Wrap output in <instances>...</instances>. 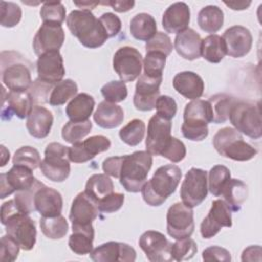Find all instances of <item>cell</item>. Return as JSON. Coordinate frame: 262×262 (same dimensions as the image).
<instances>
[{
    "label": "cell",
    "instance_id": "1",
    "mask_svg": "<svg viewBox=\"0 0 262 262\" xmlns=\"http://www.w3.org/2000/svg\"><path fill=\"white\" fill-rule=\"evenodd\" d=\"M181 169L173 164L161 166L152 177L141 188L144 202L152 207H158L176 190L181 180Z\"/></svg>",
    "mask_w": 262,
    "mask_h": 262
},
{
    "label": "cell",
    "instance_id": "2",
    "mask_svg": "<svg viewBox=\"0 0 262 262\" xmlns=\"http://www.w3.org/2000/svg\"><path fill=\"white\" fill-rule=\"evenodd\" d=\"M67 26L73 36L87 48H98L104 44L108 36L99 19L90 10L76 9L67 16Z\"/></svg>",
    "mask_w": 262,
    "mask_h": 262
},
{
    "label": "cell",
    "instance_id": "3",
    "mask_svg": "<svg viewBox=\"0 0 262 262\" xmlns=\"http://www.w3.org/2000/svg\"><path fill=\"white\" fill-rule=\"evenodd\" d=\"M152 165V156L147 150H137L131 155L121 156L119 179L121 185L129 192H138L146 182Z\"/></svg>",
    "mask_w": 262,
    "mask_h": 262
},
{
    "label": "cell",
    "instance_id": "4",
    "mask_svg": "<svg viewBox=\"0 0 262 262\" xmlns=\"http://www.w3.org/2000/svg\"><path fill=\"white\" fill-rule=\"evenodd\" d=\"M1 79L10 91H26L32 84L31 62L15 51L1 52Z\"/></svg>",
    "mask_w": 262,
    "mask_h": 262
},
{
    "label": "cell",
    "instance_id": "5",
    "mask_svg": "<svg viewBox=\"0 0 262 262\" xmlns=\"http://www.w3.org/2000/svg\"><path fill=\"white\" fill-rule=\"evenodd\" d=\"M213 122V112L208 100L194 99L185 105L182 135L191 141H202L208 134V124Z\"/></svg>",
    "mask_w": 262,
    "mask_h": 262
},
{
    "label": "cell",
    "instance_id": "6",
    "mask_svg": "<svg viewBox=\"0 0 262 262\" xmlns=\"http://www.w3.org/2000/svg\"><path fill=\"white\" fill-rule=\"evenodd\" d=\"M230 123L239 133L253 139L262 136V121L260 102L236 99L233 103L229 117Z\"/></svg>",
    "mask_w": 262,
    "mask_h": 262
},
{
    "label": "cell",
    "instance_id": "7",
    "mask_svg": "<svg viewBox=\"0 0 262 262\" xmlns=\"http://www.w3.org/2000/svg\"><path fill=\"white\" fill-rule=\"evenodd\" d=\"M213 145L219 155L233 161H249L257 155V149L246 142L237 130L230 127H224L216 132Z\"/></svg>",
    "mask_w": 262,
    "mask_h": 262
},
{
    "label": "cell",
    "instance_id": "8",
    "mask_svg": "<svg viewBox=\"0 0 262 262\" xmlns=\"http://www.w3.org/2000/svg\"><path fill=\"white\" fill-rule=\"evenodd\" d=\"M69 147L59 142L49 143L44 151V159L40 163L41 172L53 182L64 181L71 172L68 157Z\"/></svg>",
    "mask_w": 262,
    "mask_h": 262
},
{
    "label": "cell",
    "instance_id": "9",
    "mask_svg": "<svg viewBox=\"0 0 262 262\" xmlns=\"http://www.w3.org/2000/svg\"><path fill=\"white\" fill-rule=\"evenodd\" d=\"M30 214L17 211L1 222L7 234L12 236L24 251H30L36 244V224Z\"/></svg>",
    "mask_w": 262,
    "mask_h": 262
},
{
    "label": "cell",
    "instance_id": "10",
    "mask_svg": "<svg viewBox=\"0 0 262 262\" xmlns=\"http://www.w3.org/2000/svg\"><path fill=\"white\" fill-rule=\"evenodd\" d=\"M207 171L199 168H191L181 184L180 196L182 203L190 208L201 205L208 194Z\"/></svg>",
    "mask_w": 262,
    "mask_h": 262
},
{
    "label": "cell",
    "instance_id": "11",
    "mask_svg": "<svg viewBox=\"0 0 262 262\" xmlns=\"http://www.w3.org/2000/svg\"><path fill=\"white\" fill-rule=\"evenodd\" d=\"M167 232L175 238L181 239L189 237L194 230L192 208L185 206L183 203L173 204L167 212Z\"/></svg>",
    "mask_w": 262,
    "mask_h": 262
},
{
    "label": "cell",
    "instance_id": "12",
    "mask_svg": "<svg viewBox=\"0 0 262 262\" xmlns=\"http://www.w3.org/2000/svg\"><path fill=\"white\" fill-rule=\"evenodd\" d=\"M141 53L131 46L119 48L113 57V68L123 82H132L141 75Z\"/></svg>",
    "mask_w": 262,
    "mask_h": 262
},
{
    "label": "cell",
    "instance_id": "13",
    "mask_svg": "<svg viewBox=\"0 0 262 262\" xmlns=\"http://www.w3.org/2000/svg\"><path fill=\"white\" fill-rule=\"evenodd\" d=\"M138 244L150 262H169L173 260L171 255L172 244L162 232L147 230L141 234Z\"/></svg>",
    "mask_w": 262,
    "mask_h": 262
},
{
    "label": "cell",
    "instance_id": "14",
    "mask_svg": "<svg viewBox=\"0 0 262 262\" xmlns=\"http://www.w3.org/2000/svg\"><path fill=\"white\" fill-rule=\"evenodd\" d=\"M231 210L224 200H215L208 215L201 223V234L204 238L215 236L222 227H231Z\"/></svg>",
    "mask_w": 262,
    "mask_h": 262
},
{
    "label": "cell",
    "instance_id": "15",
    "mask_svg": "<svg viewBox=\"0 0 262 262\" xmlns=\"http://www.w3.org/2000/svg\"><path fill=\"white\" fill-rule=\"evenodd\" d=\"M172 123L159 115H154L148 122L147 136L145 139L146 150L154 156H161L171 139Z\"/></svg>",
    "mask_w": 262,
    "mask_h": 262
},
{
    "label": "cell",
    "instance_id": "16",
    "mask_svg": "<svg viewBox=\"0 0 262 262\" xmlns=\"http://www.w3.org/2000/svg\"><path fill=\"white\" fill-rule=\"evenodd\" d=\"M163 77L150 78L142 74L138 77L133 96V104L136 110L149 112L156 108V102L160 96V85Z\"/></svg>",
    "mask_w": 262,
    "mask_h": 262
},
{
    "label": "cell",
    "instance_id": "17",
    "mask_svg": "<svg viewBox=\"0 0 262 262\" xmlns=\"http://www.w3.org/2000/svg\"><path fill=\"white\" fill-rule=\"evenodd\" d=\"M36 181L33 175V170L19 165L13 167L7 172L0 175V198L4 199L14 191L31 188Z\"/></svg>",
    "mask_w": 262,
    "mask_h": 262
},
{
    "label": "cell",
    "instance_id": "18",
    "mask_svg": "<svg viewBox=\"0 0 262 262\" xmlns=\"http://www.w3.org/2000/svg\"><path fill=\"white\" fill-rule=\"evenodd\" d=\"M2 94V120H10L12 116H16L19 119L28 118L34 103L28 91H9L5 93L3 87Z\"/></svg>",
    "mask_w": 262,
    "mask_h": 262
},
{
    "label": "cell",
    "instance_id": "19",
    "mask_svg": "<svg viewBox=\"0 0 262 262\" xmlns=\"http://www.w3.org/2000/svg\"><path fill=\"white\" fill-rule=\"evenodd\" d=\"M63 41L64 31L61 25L43 23L34 37L33 49L35 53L40 56L48 51L59 50Z\"/></svg>",
    "mask_w": 262,
    "mask_h": 262
},
{
    "label": "cell",
    "instance_id": "20",
    "mask_svg": "<svg viewBox=\"0 0 262 262\" xmlns=\"http://www.w3.org/2000/svg\"><path fill=\"white\" fill-rule=\"evenodd\" d=\"M111 147V140L104 135H93L84 141L77 142L69 147V160L73 163H85L92 160L97 154Z\"/></svg>",
    "mask_w": 262,
    "mask_h": 262
},
{
    "label": "cell",
    "instance_id": "21",
    "mask_svg": "<svg viewBox=\"0 0 262 262\" xmlns=\"http://www.w3.org/2000/svg\"><path fill=\"white\" fill-rule=\"evenodd\" d=\"M36 66L38 79L52 85L60 82L66 74L63 59L59 50L48 51L41 54Z\"/></svg>",
    "mask_w": 262,
    "mask_h": 262
},
{
    "label": "cell",
    "instance_id": "22",
    "mask_svg": "<svg viewBox=\"0 0 262 262\" xmlns=\"http://www.w3.org/2000/svg\"><path fill=\"white\" fill-rule=\"evenodd\" d=\"M226 46V54L239 58L247 55L253 44V37L249 29L243 26H232L228 28L222 36Z\"/></svg>",
    "mask_w": 262,
    "mask_h": 262
},
{
    "label": "cell",
    "instance_id": "23",
    "mask_svg": "<svg viewBox=\"0 0 262 262\" xmlns=\"http://www.w3.org/2000/svg\"><path fill=\"white\" fill-rule=\"evenodd\" d=\"M90 258L95 262H133L136 259V252L128 244L107 242L92 250Z\"/></svg>",
    "mask_w": 262,
    "mask_h": 262
},
{
    "label": "cell",
    "instance_id": "24",
    "mask_svg": "<svg viewBox=\"0 0 262 262\" xmlns=\"http://www.w3.org/2000/svg\"><path fill=\"white\" fill-rule=\"evenodd\" d=\"M98 214L97 204L83 191L78 193L72 203L70 220L72 221V225H90L97 218Z\"/></svg>",
    "mask_w": 262,
    "mask_h": 262
},
{
    "label": "cell",
    "instance_id": "25",
    "mask_svg": "<svg viewBox=\"0 0 262 262\" xmlns=\"http://www.w3.org/2000/svg\"><path fill=\"white\" fill-rule=\"evenodd\" d=\"M62 196L59 191L48 187L45 184L41 186L35 193L34 206L35 210L43 217H54L61 214Z\"/></svg>",
    "mask_w": 262,
    "mask_h": 262
},
{
    "label": "cell",
    "instance_id": "26",
    "mask_svg": "<svg viewBox=\"0 0 262 262\" xmlns=\"http://www.w3.org/2000/svg\"><path fill=\"white\" fill-rule=\"evenodd\" d=\"M190 20V10L186 3L175 2L163 14L162 26L167 33L179 34L187 29Z\"/></svg>",
    "mask_w": 262,
    "mask_h": 262
},
{
    "label": "cell",
    "instance_id": "27",
    "mask_svg": "<svg viewBox=\"0 0 262 262\" xmlns=\"http://www.w3.org/2000/svg\"><path fill=\"white\" fill-rule=\"evenodd\" d=\"M53 124L52 113L44 106L34 105L28 116L26 127L29 133L38 139L45 138L51 130Z\"/></svg>",
    "mask_w": 262,
    "mask_h": 262
},
{
    "label": "cell",
    "instance_id": "28",
    "mask_svg": "<svg viewBox=\"0 0 262 262\" xmlns=\"http://www.w3.org/2000/svg\"><path fill=\"white\" fill-rule=\"evenodd\" d=\"M174 89L188 99H198L204 93V81L195 73L190 71L180 72L173 78Z\"/></svg>",
    "mask_w": 262,
    "mask_h": 262
},
{
    "label": "cell",
    "instance_id": "29",
    "mask_svg": "<svg viewBox=\"0 0 262 262\" xmlns=\"http://www.w3.org/2000/svg\"><path fill=\"white\" fill-rule=\"evenodd\" d=\"M201 36L189 28L177 34L174 40L175 50L186 60H194L201 56Z\"/></svg>",
    "mask_w": 262,
    "mask_h": 262
},
{
    "label": "cell",
    "instance_id": "30",
    "mask_svg": "<svg viewBox=\"0 0 262 262\" xmlns=\"http://www.w3.org/2000/svg\"><path fill=\"white\" fill-rule=\"evenodd\" d=\"M93 119L99 127L114 129L123 123L124 111L120 105L103 100L98 104Z\"/></svg>",
    "mask_w": 262,
    "mask_h": 262
},
{
    "label": "cell",
    "instance_id": "31",
    "mask_svg": "<svg viewBox=\"0 0 262 262\" xmlns=\"http://www.w3.org/2000/svg\"><path fill=\"white\" fill-rule=\"evenodd\" d=\"M73 233L69 237V247L77 255L90 254L93 250L94 228L90 225H72Z\"/></svg>",
    "mask_w": 262,
    "mask_h": 262
},
{
    "label": "cell",
    "instance_id": "32",
    "mask_svg": "<svg viewBox=\"0 0 262 262\" xmlns=\"http://www.w3.org/2000/svg\"><path fill=\"white\" fill-rule=\"evenodd\" d=\"M95 105L94 98L87 93L77 94L67 105L66 114L70 121L82 122L87 121L92 115Z\"/></svg>",
    "mask_w": 262,
    "mask_h": 262
},
{
    "label": "cell",
    "instance_id": "33",
    "mask_svg": "<svg viewBox=\"0 0 262 262\" xmlns=\"http://www.w3.org/2000/svg\"><path fill=\"white\" fill-rule=\"evenodd\" d=\"M130 33L136 40L147 42L157 34V23L148 13H137L130 20Z\"/></svg>",
    "mask_w": 262,
    "mask_h": 262
},
{
    "label": "cell",
    "instance_id": "34",
    "mask_svg": "<svg viewBox=\"0 0 262 262\" xmlns=\"http://www.w3.org/2000/svg\"><path fill=\"white\" fill-rule=\"evenodd\" d=\"M221 195L231 211H239L248 196V186L239 179H229Z\"/></svg>",
    "mask_w": 262,
    "mask_h": 262
},
{
    "label": "cell",
    "instance_id": "35",
    "mask_svg": "<svg viewBox=\"0 0 262 262\" xmlns=\"http://www.w3.org/2000/svg\"><path fill=\"white\" fill-rule=\"evenodd\" d=\"M224 21V13L217 5H207L203 7L198 14V24L206 33H216Z\"/></svg>",
    "mask_w": 262,
    "mask_h": 262
},
{
    "label": "cell",
    "instance_id": "36",
    "mask_svg": "<svg viewBox=\"0 0 262 262\" xmlns=\"http://www.w3.org/2000/svg\"><path fill=\"white\" fill-rule=\"evenodd\" d=\"M84 191L97 204L104 196L114 192V183L106 174H93L88 178Z\"/></svg>",
    "mask_w": 262,
    "mask_h": 262
},
{
    "label": "cell",
    "instance_id": "37",
    "mask_svg": "<svg viewBox=\"0 0 262 262\" xmlns=\"http://www.w3.org/2000/svg\"><path fill=\"white\" fill-rule=\"evenodd\" d=\"M201 55L209 62H220L226 55V46L222 37L216 34H211L203 39Z\"/></svg>",
    "mask_w": 262,
    "mask_h": 262
},
{
    "label": "cell",
    "instance_id": "38",
    "mask_svg": "<svg viewBox=\"0 0 262 262\" xmlns=\"http://www.w3.org/2000/svg\"><path fill=\"white\" fill-rule=\"evenodd\" d=\"M236 98L225 93H218L209 98L213 112V123L221 124L228 120L230 110Z\"/></svg>",
    "mask_w": 262,
    "mask_h": 262
},
{
    "label": "cell",
    "instance_id": "39",
    "mask_svg": "<svg viewBox=\"0 0 262 262\" xmlns=\"http://www.w3.org/2000/svg\"><path fill=\"white\" fill-rule=\"evenodd\" d=\"M40 227L43 234L50 239H60L69 230L68 221L61 214L54 217L42 216L40 219Z\"/></svg>",
    "mask_w": 262,
    "mask_h": 262
},
{
    "label": "cell",
    "instance_id": "40",
    "mask_svg": "<svg viewBox=\"0 0 262 262\" xmlns=\"http://www.w3.org/2000/svg\"><path fill=\"white\" fill-rule=\"evenodd\" d=\"M78 92V86L75 81L71 79L61 80L53 85L49 103L54 106L64 104L70 98H74Z\"/></svg>",
    "mask_w": 262,
    "mask_h": 262
},
{
    "label": "cell",
    "instance_id": "41",
    "mask_svg": "<svg viewBox=\"0 0 262 262\" xmlns=\"http://www.w3.org/2000/svg\"><path fill=\"white\" fill-rule=\"evenodd\" d=\"M144 133L145 124L139 119L131 120L119 131L121 140L130 146H136L139 144L144 137Z\"/></svg>",
    "mask_w": 262,
    "mask_h": 262
},
{
    "label": "cell",
    "instance_id": "42",
    "mask_svg": "<svg viewBox=\"0 0 262 262\" xmlns=\"http://www.w3.org/2000/svg\"><path fill=\"white\" fill-rule=\"evenodd\" d=\"M92 129V123L87 121L82 122H74L69 121L61 130V136L62 138L72 144H75L77 142H80L85 136H87Z\"/></svg>",
    "mask_w": 262,
    "mask_h": 262
},
{
    "label": "cell",
    "instance_id": "43",
    "mask_svg": "<svg viewBox=\"0 0 262 262\" xmlns=\"http://www.w3.org/2000/svg\"><path fill=\"white\" fill-rule=\"evenodd\" d=\"M230 179V170L223 165H216L209 171L208 189L215 196H220L222 190Z\"/></svg>",
    "mask_w": 262,
    "mask_h": 262
},
{
    "label": "cell",
    "instance_id": "44",
    "mask_svg": "<svg viewBox=\"0 0 262 262\" xmlns=\"http://www.w3.org/2000/svg\"><path fill=\"white\" fill-rule=\"evenodd\" d=\"M12 163L13 165L25 166L31 170H35L40 167V154L35 147L21 146L14 152Z\"/></svg>",
    "mask_w": 262,
    "mask_h": 262
},
{
    "label": "cell",
    "instance_id": "45",
    "mask_svg": "<svg viewBox=\"0 0 262 262\" xmlns=\"http://www.w3.org/2000/svg\"><path fill=\"white\" fill-rule=\"evenodd\" d=\"M40 16L43 23L61 25L66 19V8L60 1L44 2L40 10Z\"/></svg>",
    "mask_w": 262,
    "mask_h": 262
},
{
    "label": "cell",
    "instance_id": "46",
    "mask_svg": "<svg viewBox=\"0 0 262 262\" xmlns=\"http://www.w3.org/2000/svg\"><path fill=\"white\" fill-rule=\"evenodd\" d=\"M166 57L161 52H146L143 60V74L150 78H161L166 64Z\"/></svg>",
    "mask_w": 262,
    "mask_h": 262
},
{
    "label": "cell",
    "instance_id": "47",
    "mask_svg": "<svg viewBox=\"0 0 262 262\" xmlns=\"http://www.w3.org/2000/svg\"><path fill=\"white\" fill-rule=\"evenodd\" d=\"M198 252V247L195 242L189 237H184L177 239L171 246V255L173 260L183 261L191 259Z\"/></svg>",
    "mask_w": 262,
    "mask_h": 262
},
{
    "label": "cell",
    "instance_id": "48",
    "mask_svg": "<svg viewBox=\"0 0 262 262\" xmlns=\"http://www.w3.org/2000/svg\"><path fill=\"white\" fill-rule=\"evenodd\" d=\"M0 23L4 28L16 26L21 18V8L14 2H0Z\"/></svg>",
    "mask_w": 262,
    "mask_h": 262
},
{
    "label": "cell",
    "instance_id": "49",
    "mask_svg": "<svg viewBox=\"0 0 262 262\" xmlns=\"http://www.w3.org/2000/svg\"><path fill=\"white\" fill-rule=\"evenodd\" d=\"M44 183H42L41 181H39L38 179H36L34 185L29 188V189H25V190H19L16 191L15 195H14V201L16 203V205L18 206V208L27 214H31L32 212L36 211L35 210V206H34V198H35V193L36 191L43 186Z\"/></svg>",
    "mask_w": 262,
    "mask_h": 262
},
{
    "label": "cell",
    "instance_id": "50",
    "mask_svg": "<svg viewBox=\"0 0 262 262\" xmlns=\"http://www.w3.org/2000/svg\"><path fill=\"white\" fill-rule=\"evenodd\" d=\"M101 94L105 101L117 103L126 99L128 95V90L125 82L123 81H111L104 84L101 89Z\"/></svg>",
    "mask_w": 262,
    "mask_h": 262
},
{
    "label": "cell",
    "instance_id": "51",
    "mask_svg": "<svg viewBox=\"0 0 262 262\" xmlns=\"http://www.w3.org/2000/svg\"><path fill=\"white\" fill-rule=\"evenodd\" d=\"M146 52H161L168 56L173 50V45L170 37L163 32H157V34L146 42L145 44Z\"/></svg>",
    "mask_w": 262,
    "mask_h": 262
},
{
    "label": "cell",
    "instance_id": "52",
    "mask_svg": "<svg viewBox=\"0 0 262 262\" xmlns=\"http://www.w3.org/2000/svg\"><path fill=\"white\" fill-rule=\"evenodd\" d=\"M52 88H53L52 84H49L40 79H37L31 84V86L28 89V92L30 93L33 102L39 105V103L49 102Z\"/></svg>",
    "mask_w": 262,
    "mask_h": 262
},
{
    "label": "cell",
    "instance_id": "53",
    "mask_svg": "<svg viewBox=\"0 0 262 262\" xmlns=\"http://www.w3.org/2000/svg\"><path fill=\"white\" fill-rule=\"evenodd\" d=\"M161 156L172 163H179L186 156V147L181 140L176 137H171L170 141L161 152Z\"/></svg>",
    "mask_w": 262,
    "mask_h": 262
},
{
    "label": "cell",
    "instance_id": "54",
    "mask_svg": "<svg viewBox=\"0 0 262 262\" xmlns=\"http://www.w3.org/2000/svg\"><path fill=\"white\" fill-rule=\"evenodd\" d=\"M18 243L9 234L3 235L1 237L0 246V261L2 262H12L16 260L19 253Z\"/></svg>",
    "mask_w": 262,
    "mask_h": 262
},
{
    "label": "cell",
    "instance_id": "55",
    "mask_svg": "<svg viewBox=\"0 0 262 262\" xmlns=\"http://www.w3.org/2000/svg\"><path fill=\"white\" fill-rule=\"evenodd\" d=\"M156 108L157 115L171 121V119L174 118L177 113V103L171 96L161 95L157 99Z\"/></svg>",
    "mask_w": 262,
    "mask_h": 262
},
{
    "label": "cell",
    "instance_id": "56",
    "mask_svg": "<svg viewBox=\"0 0 262 262\" xmlns=\"http://www.w3.org/2000/svg\"><path fill=\"white\" fill-rule=\"evenodd\" d=\"M125 195L120 192H112L108 195L104 196L97 203L99 212L103 213H114L121 209L124 204Z\"/></svg>",
    "mask_w": 262,
    "mask_h": 262
},
{
    "label": "cell",
    "instance_id": "57",
    "mask_svg": "<svg viewBox=\"0 0 262 262\" xmlns=\"http://www.w3.org/2000/svg\"><path fill=\"white\" fill-rule=\"evenodd\" d=\"M98 19L102 25L108 38L115 37L120 33L122 28V23H121V19L115 13L105 12Z\"/></svg>",
    "mask_w": 262,
    "mask_h": 262
},
{
    "label": "cell",
    "instance_id": "58",
    "mask_svg": "<svg viewBox=\"0 0 262 262\" xmlns=\"http://www.w3.org/2000/svg\"><path fill=\"white\" fill-rule=\"evenodd\" d=\"M203 260L205 261H223L229 262L231 260V256L229 251L224 248L218 246H212L203 251L202 254Z\"/></svg>",
    "mask_w": 262,
    "mask_h": 262
},
{
    "label": "cell",
    "instance_id": "59",
    "mask_svg": "<svg viewBox=\"0 0 262 262\" xmlns=\"http://www.w3.org/2000/svg\"><path fill=\"white\" fill-rule=\"evenodd\" d=\"M260 261L261 260V247L250 246L246 248L242 255V261Z\"/></svg>",
    "mask_w": 262,
    "mask_h": 262
},
{
    "label": "cell",
    "instance_id": "60",
    "mask_svg": "<svg viewBox=\"0 0 262 262\" xmlns=\"http://www.w3.org/2000/svg\"><path fill=\"white\" fill-rule=\"evenodd\" d=\"M101 4H106L110 5L115 11L117 12H126L129 11L130 9L133 8L135 5L134 1H108V2H101Z\"/></svg>",
    "mask_w": 262,
    "mask_h": 262
},
{
    "label": "cell",
    "instance_id": "61",
    "mask_svg": "<svg viewBox=\"0 0 262 262\" xmlns=\"http://www.w3.org/2000/svg\"><path fill=\"white\" fill-rule=\"evenodd\" d=\"M224 4L233 10H244L251 5V1H224Z\"/></svg>",
    "mask_w": 262,
    "mask_h": 262
},
{
    "label": "cell",
    "instance_id": "62",
    "mask_svg": "<svg viewBox=\"0 0 262 262\" xmlns=\"http://www.w3.org/2000/svg\"><path fill=\"white\" fill-rule=\"evenodd\" d=\"M75 5L82 8V10H91L93 9L99 2H91V1H82V2H74Z\"/></svg>",
    "mask_w": 262,
    "mask_h": 262
},
{
    "label": "cell",
    "instance_id": "63",
    "mask_svg": "<svg viewBox=\"0 0 262 262\" xmlns=\"http://www.w3.org/2000/svg\"><path fill=\"white\" fill-rule=\"evenodd\" d=\"M1 152H2V162H1V167L5 166L6 163L9 160V151L5 148L4 145H1Z\"/></svg>",
    "mask_w": 262,
    "mask_h": 262
}]
</instances>
